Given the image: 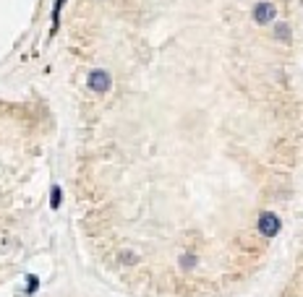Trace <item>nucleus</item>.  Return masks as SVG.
Returning a JSON list of instances; mask_svg holds the SVG:
<instances>
[{
    "label": "nucleus",
    "mask_w": 303,
    "mask_h": 297,
    "mask_svg": "<svg viewBox=\"0 0 303 297\" xmlns=\"http://www.w3.org/2000/svg\"><path fill=\"white\" fill-rule=\"evenodd\" d=\"M274 32H277V37H280V39H288V34H290L285 24H277V29H274Z\"/></svg>",
    "instance_id": "7"
},
{
    "label": "nucleus",
    "mask_w": 303,
    "mask_h": 297,
    "mask_svg": "<svg viewBox=\"0 0 303 297\" xmlns=\"http://www.w3.org/2000/svg\"><path fill=\"white\" fill-rule=\"evenodd\" d=\"M193 266H196V258H193V256H181V268L183 271H191Z\"/></svg>",
    "instance_id": "6"
},
{
    "label": "nucleus",
    "mask_w": 303,
    "mask_h": 297,
    "mask_svg": "<svg viewBox=\"0 0 303 297\" xmlns=\"http://www.w3.org/2000/svg\"><path fill=\"white\" fill-rule=\"evenodd\" d=\"M256 224H259V232H262L264 237H277L280 230H283V222H280V217L272 214V211H264Z\"/></svg>",
    "instance_id": "2"
},
{
    "label": "nucleus",
    "mask_w": 303,
    "mask_h": 297,
    "mask_svg": "<svg viewBox=\"0 0 303 297\" xmlns=\"http://www.w3.org/2000/svg\"><path fill=\"white\" fill-rule=\"evenodd\" d=\"M37 284H39V279H37V277H29V287H27V292L34 294V292H37Z\"/></svg>",
    "instance_id": "8"
},
{
    "label": "nucleus",
    "mask_w": 303,
    "mask_h": 297,
    "mask_svg": "<svg viewBox=\"0 0 303 297\" xmlns=\"http://www.w3.org/2000/svg\"><path fill=\"white\" fill-rule=\"evenodd\" d=\"M86 86H89L94 94H107V91L113 89V76L107 71H102V68H97V71H92L86 76Z\"/></svg>",
    "instance_id": "1"
},
{
    "label": "nucleus",
    "mask_w": 303,
    "mask_h": 297,
    "mask_svg": "<svg viewBox=\"0 0 303 297\" xmlns=\"http://www.w3.org/2000/svg\"><path fill=\"white\" fill-rule=\"evenodd\" d=\"M274 16H277V8L272 3H267V0H262V3L254 6V21H256V24H262V26L264 24H272Z\"/></svg>",
    "instance_id": "3"
},
{
    "label": "nucleus",
    "mask_w": 303,
    "mask_h": 297,
    "mask_svg": "<svg viewBox=\"0 0 303 297\" xmlns=\"http://www.w3.org/2000/svg\"><path fill=\"white\" fill-rule=\"evenodd\" d=\"M63 6H66V0H55V6H53V34L58 32V24H60V11Z\"/></svg>",
    "instance_id": "4"
},
{
    "label": "nucleus",
    "mask_w": 303,
    "mask_h": 297,
    "mask_svg": "<svg viewBox=\"0 0 303 297\" xmlns=\"http://www.w3.org/2000/svg\"><path fill=\"white\" fill-rule=\"evenodd\" d=\"M60 201H63V191H60V185H53L50 188V206L60 209Z\"/></svg>",
    "instance_id": "5"
}]
</instances>
